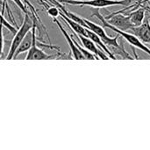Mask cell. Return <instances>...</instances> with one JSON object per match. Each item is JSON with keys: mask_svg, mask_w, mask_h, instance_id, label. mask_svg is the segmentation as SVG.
Segmentation results:
<instances>
[{"mask_svg": "<svg viewBox=\"0 0 150 150\" xmlns=\"http://www.w3.org/2000/svg\"><path fill=\"white\" fill-rule=\"evenodd\" d=\"M33 16L29 15V12L25 13V17L23 19V22L21 24V25L18 27V29H17V32L15 33L14 38L11 43V47L8 52V54L6 56L7 60H11L13 59V55L17 50V48L18 47V46L20 45L21 41L24 40V38L25 37V35L32 30L33 26Z\"/></svg>", "mask_w": 150, "mask_h": 150, "instance_id": "obj_2", "label": "cell"}, {"mask_svg": "<svg viewBox=\"0 0 150 150\" xmlns=\"http://www.w3.org/2000/svg\"><path fill=\"white\" fill-rule=\"evenodd\" d=\"M54 22L58 25V27H59V29L61 30L63 36L65 37V39H66V40H67V42H68V44H69V47H70V51H71V54H72L73 58L76 59V60H84V56L83 55V54L81 53V51L79 50V48H78V47H76V45L75 44V42H74L72 37H71V35H69V34L67 33V31L63 28V26H62V25L61 24V22H60L59 20H57L56 18H54Z\"/></svg>", "mask_w": 150, "mask_h": 150, "instance_id": "obj_9", "label": "cell"}, {"mask_svg": "<svg viewBox=\"0 0 150 150\" xmlns=\"http://www.w3.org/2000/svg\"><path fill=\"white\" fill-rule=\"evenodd\" d=\"M83 20L85 22L86 28L91 30L96 34H98L100 37V39L102 40V41L104 42V44L107 47H119L120 46V43L118 42V40H119V38L120 36L119 34L114 36V37H110V36H108L106 34L104 26L102 27L101 25H98L96 23H93L91 20H89L87 18H83Z\"/></svg>", "mask_w": 150, "mask_h": 150, "instance_id": "obj_4", "label": "cell"}, {"mask_svg": "<svg viewBox=\"0 0 150 150\" xmlns=\"http://www.w3.org/2000/svg\"><path fill=\"white\" fill-rule=\"evenodd\" d=\"M145 12H146V9H145L144 5H142L139 8H137L136 10L131 11L127 14V15L129 16L130 21L134 25V26H139L143 23V21L145 19V17H146Z\"/></svg>", "mask_w": 150, "mask_h": 150, "instance_id": "obj_10", "label": "cell"}, {"mask_svg": "<svg viewBox=\"0 0 150 150\" xmlns=\"http://www.w3.org/2000/svg\"><path fill=\"white\" fill-rule=\"evenodd\" d=\"M149 2H150V0H142V3H141V6H142V4H144L149 3Z\"/></svg>", "mask_w": 150, "mask_h": 150, "instance_id": "obj_17", "label": "cell"}, {"mask_svg": "<svg viewBox=\"0 0 150 150\" xmlns=\"http://www.w3.org/2000/svg\"><path fill=\"white\" fill-rule=\"evenodd\" d=\"M129 31L142 42L150 44V19L149 17H145V19L141 25L132 27Z\"/></svg>", "mask_w": 150, "mask_h": 150, "instance_id": "obj_8", "label": "cell"}, {"mask_svg": "<svg viewBox=\"0 0 150 150\" xmlns=\"http://www.w3.org/2000/svg\"><path fill=\"white\" fill-rule=\"evenodd\" d=\"M0 23L3 24L4 26L6 27L11 33H14V34H15V33L17 32V27L14 26V25H12V24L9 23V22L7 21V19L4 17V15H3V13H2L1 11H0Z\"/></svg>", "mask_w": 150, "mask_h": 150, "instance_id": "obj_14", "label": "cell"}, {"mask_svg": "<svg viewBox=\"0 0 150 150\" xmlns=\"http://www.w3.org/2000/svg\"><path fill=\"white\" fill-rule=\"evenodd\" d=\"M76 38L79 39V40L81 41L83 47L84 48H86L87 50H89L90 52H91L92 54H94L98 59H104V60H108L110 57L109 55L104 51L102 50L101 48H99L94 41H92L90 38L86 37V36H83V35H81V34H76V33H73Z\"/></svg>", "mask_w": 150, "mask_h": 150, "instance_id": "obj_7", "label": "cell"}, {"mask_svg": "<svg viewBox=\"0 0 150 150\" xmlns=\"http://www.w3.org/2000/svg\"><path fill=\"white\" fill-rule=\"evenodd\" d=\"M60 17L63 19V21L65 22V24H67V25L72 29V31L74 33H76V34H81L83 36L87 37V33H86V27L81 25L80 24H78L77 22L74 21L73 19L69 18L68 16H66L61 10H60Z\"/></svg>", "mask_w": 150, "mask_h": 150, "instance_id": "obj_11", "label": "cell"}, {"mask_svg": "<svg viewBox=\"0 0 150 150\" xmlns=\"http://www.w3.org/2000/svg\"><path fill=\"white\" fill-rule=\"evenodd\" d=\"M108 48L110 49V51L112 53V54L114 56L119 55V56H120L123 59H134L130 55V54L126 50L123 41H121L120 43V46L119 47H109Z\"/></svg>", "mask_w": 150, "mask_h": 150, "instance_id": "obj_12", "label": "cell"}, {"mask_svg": "<svg viewBox=\"0 0 150 150\" xmlns=\"http://www.w3.org/2000/svg\"><path fill=\"white\" fill-rule=\"evenodd\" d=\"M35 39H36V31L33 34V43L32 47L27 51V54L25 57V60H49V59H54L57 58L59 56H64V54L58 53L57 54H47L45 53L41 48H40L36 44H35Z\"/></svg>", "mask_w": 150, "mask_h": 150, "instance_id": "obj_6", "label": "cell"}, {"mask_svg": "<svg viewBox=\"0 0 150 150\" xmlns=\"http://www.w3.org/2000/svg\"><path fill=\"white\" fill-rule=\"evenodd\" d=\"M47 1H48L51 4H53V1H54V0H47Z\"/></svg>", "mask_w": 150, "mask_h": 150, "instance_id": "obj_18", "label": "cell"}, {"mask_svg": "<svg viewBox=\"0 0 150 150\" xmlns=\"http://www.w3.org/2000/svg\"><path fill=\"white\" fill-rule=\"evenodd\" d=\"M61 4H68L79 6H91L93 8H105L114 5L128 6L134 0H57Z\"/></svg>", "mask_w": 150, "mask_h": 150, "instance_id": "obj_3", "label": "cell"}, {"mask_svg": "<svg viewBox=\"0 0 150 150\" xmlns=\"http://www.w3.org/2000/svg\"><path fill=\"white\" fill-rule=\"evenodd\" d=\"M142 1V0H137V1H135L133 4H129L128 6H126L124 9L120 10V11H115V12H117V13H123V14H126V15H127L129 11H134V10H136L137 8H139V7L141 6Z\"/></svg>", "mask_w": 150, "mask_h": 150, "instance_id": "obj_13", "label": "cell"}, {"mask_svg": "<svg viewBox=\"0 0 150 150\" xmlns=\"http://www.w3.org/2000/svg\"><path fill=\"white\" fill-rule=\"evenodd\" d=\"M3 29H4V25L0 23V58L3 55V53H4V45Z\"/></svg>", "mask_w": 150, "mask_h": 150, "instance_id": "obj_16", "label": "cell"}, {"mask_svg": "<svg viewBox=\"0 0 150 150\" xmlns=\"http://www.w3.org/2000/svg\"><path fill=\"white\" fill-rule=\"evenodd\" d=\"M2 3H3V2H2V1H1V0H0V4H2Z\"/></svg>", "mask_w": 150, "mask_h": 150, "instance_id": "obj_19", "label": "cell"}, {"mask_svg": "<svg viewBox=\"0 0 150 150\" xmlns=\"http://www.w3.org/2000/svg\"><path fill=\"white\" fill-rule=\"evenodd\" d=\"M91 17H96V18H98L101 21L102 25H103L104 27H106V28H109V29L114 31L116 33H118L121 38L125 39V40H126L129 44H131L133 47H137V48H139V49H141V50L146 52L149 55H150V48L149 47H147L146 45H144L143 42H142L135 35L132 34L131 33H127V32L120 30V29L116 28L115 26H113L112 25H111V24L105 18V17L100 13V11H99V10H98V8L93 11V13L91 14Z\"/></svg>", "mask_w": 150, "mask_h": 150, "instance_id": "obj_1", "label": "cell"}, {"mask_svg": "<svg viewBox=\"0 0 150 150\" xmlns=\"http://www.w3.org/2000/svg\"><path fill=\"white\" fill-rule=\"evenodd\" d=\"M21 10H22V11L24 12V13H26V12H28V11L26 10V7H25V4H24V2L22 1V0H12ZM2 5H4V6H6V5H8L7 4H6V0H4L3 1V3H2Z\"/></svg>", "mask_w": 150, "mask_h": 150, "instance_id": "obj_15", "label": "cell"}, {"mask_svg": "<svg viewBox=\"0 0 150 150\" xmlns=\"http://www.w3.org/2000/svg\"><path fill=\"white\" fill-rule=\"evenodd\" d=\"M105 18L116 28L125 31V32H127L132 27H134V25L130 21L129 16L123 14V13H117L114 11L109 14L108 16H105Z\"/></svg>", "mask_w": 150, "mask_h": 150, "instance_id": "obj_5", "label": "cell"}]
</instances>
